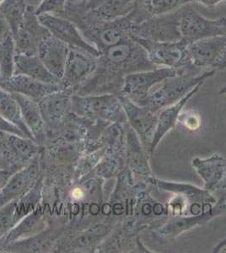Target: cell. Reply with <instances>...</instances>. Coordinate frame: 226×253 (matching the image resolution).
<instances>
[{"label":"cell","mask_w":226,"mask_h":253,"mask_svg":"<svg viewBox=\"0 0 226 253\" xmlns=\"http://www.w3.org/2000/svg\"><path fill=\"white\" fill-rule=\"evenodd\" d=\"M158 68L150 62L143 46L129 38L100 52L97 67L78 95L110 92L121 95L125 76Z\"/></svg>","instance_id":"obj_1"},{"label":"cell","mask_w":226,"mask_h":253,"mask_svg":"<svg viewBox=\"0 0 226 253\" xmlns=\"http://www.w3.org/2000/svg\"><path fill=\"white\" fill-rule=\"evenodd\" d=\"M215 74V70H205L201 72L199 69H184L178 75L164 80L156 90L149 92V95L137 105L148 107L155 113L162 108L177 103L195 87L203 84Z\"/></svg>","instance_id":"obj_2"},{"label":"cell","mask_w":226,"mask_h":253,"mask_svg":"<svg viewBox=\"0 0 226 253\" xmlns=\"http://www.w3.org/2000/svg\"><path fill=\"white\" fill-rule=\"evenodd\" d=\"M135 0H82L67 3L58 16L66 18L79 27L88 24L116 20L132 11Z\"/></svg>","instance_id":"obj_3"},{"label":"cell","mask_w":226,"mask_h":253,"mask_svg":"<svg viewBox=\"0 0 226 253\" xmlns=\"http://www.w3.org/2000/svg\"><path fill=\"white\" fill-rule=\"evenodd\" d=\"M72 111L78 115L105 121L127 122L126 113L118 95L110 93L73 95Z\"/></svg>","instance_id":"obj_4"},{"label":"cell","mask_w":226,"mask_h":253,"mask_svg":"<svg viewBox=\"0 0 226 253\" xmlns=\"http://www.w3.org/2000/svg\"><path fill=\"white\" fill-rule=\"evenodd\" d=\"M135 24L131 11L125 16L116 20L88 24L79 26L78 28L84 38L100 53L104 50L129 38L131 28Z\"/></svg>","instance_id":"obj_5"},{"label":"cell","mask_w":226,"mask_h":253,"mask_svg":"<svg viewBox=\"0 0 226 253\" xmlns=\"http://www.w3.org/2000/svg\"><path fill=\"white\" fill-rule=\"evenodd\" d=\"M182 8L133 25L130 36L158 42H179L181 40L180 26Z\"/></svg>","instance_id":"obj_6"},{"label":"cell","mask_w":226,"mask_h":253,"mask_svg":"<svg viewBox=\"0 0 226 253\" xmlns=\"http://www.w3.org/2000/svg\"><path fill=\"white\" fill-rule=\"evenodd\" d=\"M129 38L143 46L149 60L156 67L163 66L176 69H196L191 64L187 52L188 44L184 41L180 40L176 42H158L132 36Z\"/></svg>","instance_id":"obj_7"},{"label":"cell","mask_w":226,"mask_h":253,"mask_svg":"<svg viewBox=\"0 0 226 253\" xmlns=\"http://www.w3.org/2000/svg\"><path fill=\"white\" fill-rule=\"evenodd\" d=\"M181 40L186 44L205 38L226 36V18L208 19L199 12L184 6L181 16Z\"/></svg>","instance_id":"obj_8"},{"label":"cell","mask_w":226,"mask_h":253,"mask_svg":"<svg viewBox=\"0 0 226 253\" xmlns=\"http://www.w3.org/2000/svg\"><path fill=\"white\" fill-rule=\"evenodd\" d=\"M192 67L207 70L226 69V36L205 38L187 45Z\"/></svg>","instance_id":"obj_9"},{"label":"cell","mask_w":226,"mask_h":253,"mask_svg":"<svg viewBox=\"0 0 226 253\" xmlns=\"http://www.w3.org/2000/svg\"><path fill=\"white\" fill-rule=\"evenodd\" d=\"M38 19L52 36L70 48L80 50L94 58L100 57V52L84 38L78 26L71 20L51 14L38 15Z\"/></svg>","instance_id":"obj_10"},{"label":"cell","mask_w":226,"mask_h":253,"mask_svg":"<svg viewBox=\"0 0 226 253\" xmlns=\"http://www.w3.org/2000/svg\"><path fill=\"white\" fill-rule=\"evenodd\" d=\"M186 69H176L172 68H156L151 70L132 73L125 76L121 95H126L134 102L138 104L143 101L153 87L164 80L178 75Z\"/></svg>","instance_id":"obj_11"},{"label":"cell","mask_w":226,"mask_h":253,"mask_svg":"<svg viewBox=\"0 0 226 253\" xmlns=\"http://www.w3.org/2000/svg\"><path fill=\"white\" fill-rule=\"evenodd\" d=\"M36 10L29 8L23 22L16 32L12 35L14 38L16 54L36 56L41 42L51 34L41 23Z\"/></svg>","instance_id":"obj_12"},{"label":"cell","mask_w":226,"mask_h":253,"mask_svg":"<svg viewBox=\"0 0 226 253\" xmlns=\"http://www.w3.org/2000/svg\"><path fill=\"white\" fill-rule=\"evenodd\" d=\"M97 67V58L70 48L60 84L63 89L78 90L89 81Z\"/></svg>","instance_id":"obj_13"},{"label":"cell","mask_w":226,"mask_h":253,"mask_svg":"<svg viewBox=\"0 0 226 253\" xmlns=\"http://www.w3.org/2000/svg\"><path fill=\"white\" fill-rule=\"evenodd\" d=\"M123 109L126 113L127 120H129L133 128L138 135L145 146L150 148L152 138L157 125L158 117L146 107H140L137 104L127 97L126 95H118Z\"/></svg>","instance_id":"obj_14"},{"label":"cell","mask_w":226,"mask_h":253,"mask_svg":"<svg viewBox=\"0 0 226 253\" xmlns=\"http://www.w3.org/2000/svg\"><path fill=\"white\" fill-rule=\"evenodd\" d=\"M38 179L39 168L37 163H31L15 171L0 193V208L26 195Z\"/></svg>","instance_id":"obj_15"},{"label":"cell","mask_w":226,"mask_h":253,"mask_svg":"<svg viewBox=\"0 0 226 253\" xmlns=\"http://www.w3.org/2000/svg\"><path fill=\"white\" fill-rule=\"evenodd\" d=\"M0 87L8 92L25 95L38 102L49 94L63 89L61 84L43 83L24 75L0 80Z\"/></svg>","instance_id":"obj_16"},{"label":"cell","mask_w":226,"mask_h":253,"mask_svg":"<svg viewBox=\"0 0 226 253\" xmlns=\"http://www.w3.org/2000/svg\"><path fill=\"white\" fill-rule=\"evenodd\" d=\"M69 50L70 47L68 45L50 34L41 42L38 56L49 72L61 81L69 57Z\"/></svg>","instance_id":"obj_17"},{"label":"cell","mask_w":226,"mask_h":253,"mask_svg":"<svg viewBox=\"0 0 226 253\" xmlns=\"http://www.w3.org/2000/svg\"><path fill=\"white\" fill-rule=\"evenodd\" d=\"M73 95L71 89H62L49 94L38 102L46 124H57L63 120L72 109Z\"/></svg>","instance_id":"obj_18"},{"label":"cell","mask_w":226,"mask_h":253,"mask_svg":"<svg viewBox=\"0 0 226 253\" xmlns=\"http://www.w3.org/2000/svg\"><path fill=\"white\" fill-rule=\"evenodd\" d=\"M189 3L191 0H135L132 10L135 23L176 11Z\"/></svg>","instance_id":"obj_19"},{"label":"cell","mask_w":226,"mask_h":253,"mask_svg":"<svg viewBox=\"0 0 226 253\" xmlns=\"http://www.w3.org/2000/svg\"><path fill=\"white\" fill-rule=\"evenodd\" d=\"M14 75H24L50 84H60V80L49 72L38 55L16 54L14 58Z\"/></svg>","instance_id":"obj_20"},{"label":"cell","mask_w":226,"mask_h":253,"mask_svg":"<svg viewBox=\"0 0 226 253\" xmlns=\"http://www.w3.org/2000/svg\"><path fill=\"white\" fill-rule=\"evenodd\" d=\"M11 94L20 106L24 122L32 132V135L34 136L36 141L38 142L39 138H43L46 132V123L41 113L39 104L38 101L25 95L14 93Z\"/></svg>","instance_id":"obj_21"},{"label":"cell","mask_w":226,"mask_h":253,"mask_svg":"<svg viewBox=\"0 0 226 253\" xmlns=\"http://www.w3.org/2000/svg\"><path fill=\"white\" fill-rule=\"evenodd\" d=\"M203 84H198V86L195 87L194 89L191 90L187 95H185L183 98H181L180 101H178L172 106L167 107L165 111L160 113L159 118H158L157 125L155 127V132L152 138L151 144L149 148L150 153H153L155 150V146L157 145L158 143L160 142V139L163 138L166 132H169L170 130L173 128L175 124L177 122L178 118V114L181 112V108L184 107L186 101H188L195 93L198 91V89L200 88Z\"/></svg>","instance_id":"obj_22"},{"label":"cell","mask_w":226,"mask_h":253,"mask_svg":"<svg viewBox=\"0 0 226 253\" xmlns=\"http://www.w3.org/2000/svg\"><path fill=\"white\" fill-rule=\"evenodd\" d=\"M192 165L205 181L204 189L208 191L216 188L226 169V161L220 155H213L207 160L195 159Z\"/></svg>","instance_id":"obj_23"},{"label":"cell","mask_w":226,"mask_h":253,"mask_svg":"<svg viewBox=\"0 0 226 253\" xmlns=\"http://www.w3.org/2000/svg\"><path fill=\"white\" fill-rule=\"evenodd\" d=\"M0 114L18 126L26 134V138L36 141L34 136L24 122L17 101L11 93L6 91L2 87H0Z\"/></svg>","instance_id":"obj_24"},{"label":"cell","mask_w":226,"mask_h":253,"mask_svg":"<svg viewBox=\"0 0 226 253\" xmlns=\"http://www.w3.org/2000/svg\"><path fill=\"white\" fill-rule=\"evenodd\" d=\"M28 6L25 0H3L0 4V14H2L9 24L12 35L14 34L23 22Z\"/></svg>","instance_id":"obj_25"},{"label":"cell","mask_w":226,"mask_h":253,"mask_svg":"<svg viewBox=\"0 0 226 253\" xmlns=\"http://www.w3.org/2000/svg\"><path fill=\"white\" fill-rule=\"evenodd\" d=\"M41 182L42 181H39L38 179L34 187H32L26 195H24L22 198H20L16 201L14 219V226L26 216L32 213L33 210L38 205L41 197V187H42Z\"/></svg>","instance_id":"obj_26"},{"label":"cell","mask_w":226,"mask_h":253,"mask_svg":"<svg viewBox=\"0 0 226 253\" xmlns=\"http://www.w3.org/2000/svg\"><path fill=\"white\" fill-rule=\"evenodd\" d=\"M15 46L13 36L9 35L0 42V74L2 79L10 78L14 74Z\"/></svg>","instance_id":"obj_27"},{"label":"cell","mask_w":226,"mask_h":253,"mask_svg":"<svg viewBox=\"0 0 226 253\" xmlns=\"http://www.w3.org/2000/svg\"><path fill=\"white\" fill-rule=\"evenodd\" d=\"M20 221V224H16L14 229L12 228L10 230L8 237L6 239V242H13L28 236V234L32 233V231L35 229H38L43 223L41 216L35 213H30Z\"/></svg>","instance_id":"obj_28"},{"label":"cell","mask_w":226,"mask_h":253,"mask_svg":"<svg viewBox=\"0 0 226 253\" xmlns=\"http://www.w3.org/2000/svg\"><path fill=\"white\" fill-rule=\"evenodd\" d=\"M16 201L0 208V238L5 236L14 226V213Z\"/></svg>","instance_id":"obj_29"},{"label":"cell","mask_w":226,"mask_h":253,"mask_svg":"<svg viewBox=\"0 0 226 253\" xmlns=\"http://www.w3.org/2000/svg\"><path fill=\"white\" fill-rule=\"evenodd\" d=\"M69 0H44L38 9H36V15L44 14L59 15L64 10Z\"/></svg>","instance_id":"obj_30"},{"label":"cell","mask_w":226,"mask_h":253,"mask_svg":"<svg viewBox=\"0 0 226 253\" xmlns=\"http://www.w3.org/2000/svg\"><path fill=\"white\" fill-rule=\"evenodd\" d=\"M0 132L10 133V134H14V135L26 138V134L18 126L8 121L1 114H0Z\"/></svg>","instance_id":"obj_31"},{"label":"cell","mask_w":226,"mask_h":253,"mask_svg":"<svg viewBox=\"0 0 226 253\" xmlns=\"http://www.w3.org/2000/svg\"><path fill=\"white\" fill-rule=\"evenodd\" d=\"M181 120L182 121L185 126L191 130L198 129L200 126V119L198 115H196L194 113H186L183 114V116L180 118Z\"/></svg>","instance_id":"obj_32"},{"label":"cell","mask_w":226,"mask_h":253,"mask_svg":"<svg viewBox=\"0 0 226 253\" xmlns=\"http://www.w3.org/2000/svg\"><path fill=\"white\" fill-rule=\"evenodd\" d=\"M19 168H20L19 167H11L9 168L8 167L4 169H0V193L8 183L13 174L18 170H20Z\"/></svg>","instance_id":"obj_33"},{"label":"cell","mask_w":226,"mask_h":253,"mask_svg":"<svg viewBox=\"0 0 226 253\" xmlns=\"http://www.w3.org/2000/svg\"><path fill=\"white\" fill-rule=\"evenodd\" d=\"M11 30L9 24L6 21L2 14H0V42L5 39L8 36L11 35Z\"/></svg>","instance_id":"obj_34"},{"label":"cell","mask_w":226,"mask_h":253,"mask_svg":"<svg viewBox=\"0 0 226 253\" xmlns=\"http://www.w3.org/2000/svg\"><path fill=\"white\" fill-rule=\"evenodd\" d=\"M226 0H191V2H195V3H201L203 5L206 7H215L221 2H225Z\"/></svg>","instance_id":"obj_35"},{"label":"cell","mask_w":226,"mask_h":253,"mask_svg":"<svg viewBox=\"0 0 226 253\" xmlns=\"http://www.w3.org/2000/svg\"><path fill=\"white\" fill-rule=\"evenodd\" d=\"M43 1L44 0H25V2H26L29 8H32V9H35V10L38 9Z\"/></svg>","instance_id":"obj_36"},{"label":"cell","mask_w":226,"mask_h":253,"mask_svg":"<svg viewBox=\"0 0 226 253\" xmlns=\"http://www.w3.org/2000/svg\"><path fill=\"white\" fill-rule=\"evenodd\" d=\"M218 188H224V189H226V171H225V174H224L223 178L221 179V181H220L219 184L216 186L215 189H218Z\"/></svg>","instance_id":"obj_37"},{"label":"cell","mask_w":226,"mask_h":253,"mask_svg":"<svg viewBox=\"0 0 226 253\" xmlns=\"http://www.w3.org/2000/svg\"><path fill=\"white\" fill-rule=\"evenodd\" d=\"M220 94H222V95H223V94H226V86H224L223 88L220 90Z\"/></svg>","instance_id":"obj_38"},{"label":"cell","mask_w":226,"mask_h":253,"mask_svg":"<svg viewBox=\"0 0 226 253\" xmlns=\"http://www.w3.org/2000/svg\"><path fill=\"white\" fill-rule=\"evenodd\" d=\"M79 1H82V0H69L67 3H76V2H79Z\"/></svg>","instance_id":"obj_39"},{"label":"cell","mask_w":226,"mask_h":253,"mask_svg":"<svg viewBox=\"0 0 226 253\" xmlns=\"http://www.w3.org/2000/svg\"><path fill=\"white\" fill-rule=\"evenodd\" d=\"M3 0H0V4H1V3L3 2Z\"/></svg>","instance_id":"obj_40"},{"label":"cell","mask_w":226,"mask_h":253,"mask_svg":"<svg viewBox=\"0 0 226 253\" xmlns=\"http://www.w3.org/2000/svg\"><path fill=\"white\" fill-rule=\"evenodd\" d=\"M225 4H226V1H225Z\"/></svg>","instance_id":"obj_41"},{"label":"cell","mask_w":226,"mask_h":253,"mask_svg":"<svg viewBox=\"0 0 226 253\" xmlns=\"http://www.w3.org/2000/svg\"><path fill=\"white\" fill-rule=\"evenodd\" d=\"M0 80H1V74H0Z\"/></svg>","instance_id":"obj_42"}]
</instances>
